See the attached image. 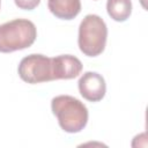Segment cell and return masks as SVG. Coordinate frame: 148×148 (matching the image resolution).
<instances>
[{
  "mask_svg": "<svg viewBox=\"0 0 148 148\" xmlns=\"http://www.w3.org/2000/svg\"><path fill=\"white\" fill-rule=\"evenodd\" d=\"M51 110L57 117L59 126L67 133L81 132L88 123L87 106L73 96H56L51 101Z\"/></svg>",
  "mask_w": 148,
  "mask_h": 148,
  "instance_id": "obj_1",
  "label": "cell"
},
{
  "mask_svg": "<svg viewBox=\"0 0 148 148\" xmlns=\"http://www.w3.org/2000/svg\"><path fill=\"white\" fill-rule=\"evenodd\" d=\"M37 37L35 24L27 18H15L0 25V52L9 53L31 46Z\"/></svg>",
  "mask_w": 148,
  "mask_h": 148,
  "instance_id": "obj_2",
  "label": "cell"
},
{
  "mask_svg": "<svg viewBox=\"0 0 148 148\" xmlns=\"http://www.w3.org/2000/svg\"><path fill=\"white\" fill-rule=\"evenodd\" d=\"M108 28L103 18L95 14L84 16L79 27L77 44L80 51L88 57L99 56L106 44Z\"/></svg>",
  "mask_w": 148,
  "mask_h": 148,
  "instance_id": "obj_3",
  "label": "cell"
},
{
  "mask_svg": "<svg viewBox=\"0 0 148 148\" xmlns=\"http://www.w3.org/2000/svg\"><path fill=\"white\" fill-rule=\"evenodd\" d=\"M20 77L30 84L53 81L51 58L43 54H29L24 57L17 68Z\"/></svg>",
  "mask_w": 148,
  "mask_h": 148,
  "instance_id": "obj_4",
  "label": "cell"
},
{
  "mask_svg": "<svg viewBox=\"0 0 148 148\" xmlns=\"http://www.w3.org/2000/svg\"><path fill=\"white\" fill-rule=\"evenodd\" d=\"M81 96L89 102H99L105 96L106 84L104 77L96 72H86L77 82Z\"/></svg>",
  "mask_w": 148,
  "mask_h": 148,
  "instance_id": "obj_5",
  "label": "cell"
},
{
  "mask_svg": "<svg viewBox=\"0 0 148 148\" xmlns=\"http://www.w3.org/2000/svg\"><path fill=\"white\" fill-rule=\"evenodd\" d=\"M53 80H69L82 72V62L74 56L61 54L51 58Z\"/></svg>",
  "mask_w": 148,
  "mask_h": 148,
  "instance_id": "obj_6",
  "label": "cell"
},
{
  "mask_svg": "<svg viewBox=\"0 0 148 148\" xmlns=\"http://www.w3.org/2000/svg\"><path fill=\"white\" fill-rule=\"evenodd\" d=\"M50 12L58 18L73 20L81 12L80 0H47Z\"/></svg>",
  "mask_w": 148,
  "mask_h": 148,
  "instance_id": "obj_7",
  "label": "cell"
},
{
  "mask_svg": "<svg viewBox=\"0 0 148 148\" xmlns=\"http://www.w3.org/2000/svg\"><path fill=\"white\" fill-rule=\"evenodd\" d=\"M106 10L112 20L124 22L132 13V2L131 0H108Z\"/></svg>",
  "mask_w": 148,
  "mask_h": 148,
  "instance_id": "obj_8",
  "label": "cell"
},
{
  "mask_svg": "<svg viewBox=\"0 0 148 148\" xmlns=\"http://www.w3.org/2000/svg\"><path fill=\"white\" fill-rule=\"evenodd\" d=\"M14 1L20 9H24V10H32L40 2V0H14Z\"/></svg>",
  "mask_w": 148,
  "mask_h": 148,
  "instance_id": "obj_9",
  "label": "cell"
},
{
  "mask_svg": "<svg viewBox=\"0 0 148 148\" xmlns=\"http://www.w3.org/2000/svg\"><path fill=\"white\" fill-rule=\"evenodd\" d=\"M0 7H1V0H0Z\"/></svg>",
  "mask_w": 148,
  "mask_h": 148,
  "instance_id": "obj_10",
  "label": "cell"
}]
</instances>
